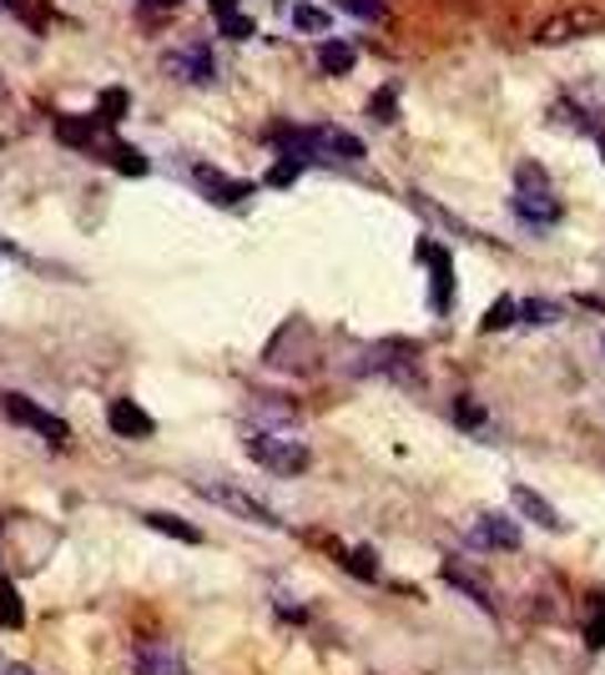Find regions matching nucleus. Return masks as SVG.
Segmentation results:
<instances>
[{"label": "nucleus", "instance_id": "obj_1", "mask_svg": "<svg viewBox=\"0 0 605 675\" xmlns=\"http://www.w3.org/2000/svg\"><path fill=\"white\" fill-rule=\"evenodd\" d=\"M515 218L535 232H545V228L561 222V202H555V192H551V177L540 172L535 162H525L520 177H515Z\"/></svg>", "mask_w": 605, "mask_h": 675}, {"label": "nucleus", "instance_id": "obj_2", "mask_svg": "<svg viewBox=\"0 0 605 675\" xmlns=\"http://www.w3.org/2000/svg\"><path fill=\"white\" fill-rule=\"evenodd\" d=\"M248 454H253L258 469L283 474V480H293V474L309 469V449L293 444V439H283V434H248Z\"/></svg>", "mask_w": 605, "mask_h": 675}, {"label": "nucleus", "instance_id": "obj_3", "mask_svg": "<svg viewBox=\"0 0 605 675\" xmlns=\"http://www.w3.org/2000/svg\"><path fill=\"white\" fill-rule=\"evenodd\" d=\"M605 26V16L595 6H571V11H555L535 26V46H565L581 41V36H595Z\"/></svg>", "mask_w": 605, "mask_h": 675}, {"label": "nucleus", "instance_id": "obj_4", "mask_svg": "<svg viewBox=\"0 0 605 675\" xmlns=\"http://www.w3.org/2000/svg\"><path fill=\"white\" fill-rule=\"evenodd\" d=\"M561 111H571L581 127L591 131H605V77H585V81H571L561 91Z\"/></svg>", "mask_w": 605, "mask_h": 675}, {"label": "nucleus", "instance_id": "obj_5", "mask_svg": "<svg viewBox=\"0 0 605 675\" xmlns=\"http://www.w3.org/2000/svg\"><path fill=\"white\" fill-rule=\"evenodd\" d=\"M0 403H6V414H11L16 424H21V429H31V434H41L46 444H67V439H71V429L61 424V419H56V414H46L41 403H31V399H26V393H6V399H0Z\"/></svg>", "mask_w": 605, "mask_h": 675}, {"label": "nucleus", "instance_id": "obj_6", "mask_svg": "<svg viewBox=\"0 0 605 675\" xmlns=\"http://www.w3.org/2000/svg\"><path fill=\"white\" fill-rule=\"evenodd\" d=\"M167 71L182 81H192V87H208L212 71H218V61H212V46L192 41V46H177L172 56H167Z\"/></svg>", "mask_w": 605, "mask_h": 675}, {"label": "nucleus", "instance_id": "obj_7", "mask_svg": "<svg viewBox=\"0 0 605 675\" xmlns=\"http://www.w3.org/2000/svg\"><path fill=\"white\" fill-rule=\"evenodd\" d=\"M470 545L480 550H520V524L505 520V514H480L470 524Z\"/></svg>", "mask_w": 605, "mask_h": 675}, {"label": "nucleus", "instance_id": "obj_8", "mask_svg": "<svg viewBox=\"0 0 605 675\" xmlns=\"http://www.w3.org/2000/svg\"><path fill=\"white\" fill-rule=\"evenodd\" d=\"M419 262H424V268H430V278H434V308H440V313H450V298H454L450 252H444L440 242H419Z\"/></svg>", "mask_w": 605, "mask_h": 675}, {"label": "nucleus", "instance_id": "obj_9", "mask_svg": "<svg viewBox=\"0 0 605 675\" xmlns=\"http://www.w3.org/2000/svg\"><path fill=\"white\" fill-rule=\"evenodd\" d=\"M132 671L137 675H188V661H182L167 641H147V645H137Z\"/></svg>", "mask_w": 605, "mask_h": 675}, {"label": "nucleus", "instance_id": "obj_10", "mask_svg": "<svg viewBox=\"0 0 605 675\" xmlns=\"http://www.w3.org/2000/svg\"><path fill=\"white\" fill-rule=\"evenodd\" d=\"M202 494H208L212 504H222V510L242 514V520H253V524H278L273 514H268L263 504H253V500H248V494H242L238 484H202Z\"/></svg>", "mask_w": 605, "mask_h": 675}, {"label": "nucleus", "instance_id": "obj_11", "mask_svg": "<svg viewBox=\"0 0 605 675\" xmlns=\"http://www.w3.org/2000/svg\"><path fill=\"white\" fill-rule=\"evenodd\" d=\"M107 424L117 429L121 439H147V434H152V419H147V409H142V403H132V399H117V403H111V409H107Z\"/></svg>", "mask_w": 605, "mask_h": 675}, {"label": "nucleus", "instance_id": "obj_12", "mask_svg": "<svg viewBox=\"0 0 605 675\" xmlns=\"http://www.w3.org/2000/svg\"><path fill=\"white\" fill-rule=\"evenodd\" d=\"M510 500H515V510L525 514V520H535V524H545V530H561V514L551 510V504L540 500L535 490H525V484H515V490H510Z\"/></svg>", "mask_w": 605, "mask_h": 675}, {"label": "nucleus", "instance_id": "obj_13", "mask_svg": "<svg viewBox=\"0 0 605 675\" xmlns=\"http://www.w3.org/2000/svg\"><path fill=\"white\" fill-rule=\"evenodd\" d=\"M198 187L212 197V202H222V208H232V202H242V197L253 192V187H248V182H228V177L208 172V167H198Z\"/></svg>", "mask_w": 605, "mask_h": 675}, {"label": "nucleus", "instance_id": "obj_14", "mask_svg": "<svg viewBox=\"0 0 605 675\" xmlns=\"http://www.w3.org/2000/svg\"><path fill=\"white\" fill-rule=\"evenodd\" d=\"M142 520H147V530L167 534V540H182V545H202V530H198V524L177 520V514H162V510H152V514H142Z\"/></svg>", "mask_w": 605, "mask_h": 675}, {"label": "nucleus", "instance_id": "obj_15", "mask_svg": "<svg viewBox=\"0 0 605 675\" xmlns=\"http://www.w3.org/2000/svg\"><path fill=\"white\" fill-rule=\"evenodd\" d=\"M444 580H450L454 590H464L480 611H495V600H490V590L480 585V575H474V570H464V565H454V560H450V565H444Z\"/></svg>", "mask_w": 605, "mask_h": 675}, {"label": "nucleus", "instance_id": "obj_16", "mask_svg": "<svg viewBox=\"0 0 605 675\" xmlns=\"http://www.w3.org/2000/svg\"><path fill=\"white\" fill-rule=\"evenodd\" d=\"M353 61H359V51H353L349 41H323V46H319V66L329 71V77H343V71H353Z\"/></svg>", "mask_w": 605, "mask_h": 675}, {"label": "nucleus", "instance_id": "obj_17", "mask_svg": "<svg viewBox=\"0 0 605 675\" xmlns=\"http://www.w3.org/2000/svg\"><path fill=\"white\" fill-rule=\"evenodd\" d=\"M26 625V605L21 595H16L11 580H0V631H21Z\"/></svg>", "mask_w": 605, "mask_h": 675}, {"label": "nucleus", "instance_id": "obj_18", "mask_svg": "<svg viewBox=\"0 0 605 675\" xmlns=\"http://www.w3.org/2000/svg\"><path fill=\"white\" fill-rule=\"evenodd\" d=\"M454 424L470 429V434H490V414L474 399H454Z\"/></svg>", "mask_w": 605, "mask_h": 675}, {"label": "nucleus", "instance_id": "obj_19", "mask_svg": "<svg viewBox=\"0 0 605 675\" xmlns=\"http://www.w3.org/2000/svg\"><path fill=\"white\" fill-rule=\"evenodd\" d=\"M218 31L228 36V41H248V36H253V21H248L242 11H222L218 16Z\"/></svg>", "mask_w": 605, "mask_h": 675}, {"label": "nucleus", "instance_id": "obj_20", "mask_svg": "<svg viewBox=\"0 0 605 675\" xmlns=\"http://www.w3.org/2000/svg\"><path fill=\"white\" fill-rule=\"evenodd\" d=\"M515 313H520V308L515 303H510V298H500V303L495 308H490V313H484V333H500V328H510V323H515Z\"/></svg>", "mask_w": 605, "mask_h": 675}, {"label": "nucleus", "instance_id": "obj_21", "mask_svg": "<svg viewBox=\"0 0 605 675\" xmlns=\"http://www.w3.org/2000/svg\"><path fill=\"white\" fill-rule=\"evenodd\" d=\"M293 26H298V31H329V16H323L319 6H303V0H298V6H293Z\"/></svg>", "mask_w": 605, "mask_h": 675}, {"label": "nucleus", "instance_id": "obj_22", "mask_svg": "<svg viewBox=\"0 0 605 675\" xmlns=\"http://www.w3.org/2000/svg\"><path fill=\"white\" fill-rule=\"evenodd\" d=\"M111 162H117V172H127V177H147V157L132 152V147H117V152H111Z\"/></svg>", "mask_w": 605, "mask_h": 675}, {"label": "nucleus", "instance_id": "obj_23", "mask_svg": "<svg viewBox=\"0 0 605 675\" xmlns=\"http://www.w3.org/2000/svg\"><path fill=\"white\" fill-rule=\"evenodd\" d=\"M97 117H107V121H121V117H127V91H121V87L101 91V107H97Z\"/></svg>", "mask_w": 605, "mask_h": 675}, {"label": "nucleus", "instance_id": "obj_24", "mask_svg": "<svg viewBox=\"0 0 605 675\" xmlns=\"http://www.w3.org/2000/svg\"><path fill=\"white\" fill-rule=\"evenodd\" d=\"M303 167H309L303 157H283V162H278L273 172H268V187H293V177L303 172Z\"/></svg>", "mask_w": 605, "mask_h": 675}, {"label": "nucleus", "instance_id": "obj_25", "mask_svg": "<svg viewBox=\"0 0 605 675\" xmlns=\"http://www.w3.org/2000/svg\"><path fill=\"white\" fill-rule=\"evenodd\" d=\"M56 131H61V142H71V147H87V131H91V121L61 117V121H56Z\"/></svg>", "mask_w": 605, "mask_h": 675}, {"label": "nucleus", "instance_id": "obj_26", "mask_svg": "<svg viewBox=\"0 0 605 675\" xmlns=\"http://www.w3.org/2000/svg\"><path fill=\"white\" fill-rule=\"evenodd\" d=\"M343 11H353L359 21H384V0H343Z\"/></svg>", "mask_w": 605, "mask_h": 675}, {"label": "nucleus", "instance_id": "obj_27", "mask_svg": "<svg viewBox=\"0 0 605 675\" xmlns=\"http://www.w3.org/2000/svg\"><path fill=\"white\" fill-rule=\"evenodd\" d=\"M343 560H349V570L359 580H374V555H369V550H353V555H343Z\"/></svg>", "mask_w": 605, "mask_h": 675}, {"label": "nucleus", "instance_id": "obj_28", "mask_svg": "<svg viewBox=\"0 0 605 675\" xmlns=\"http://www.w3.org/2000/svg\"><path fill=\"white\" fill-rule=\"evenodd\" d=\"M591 645H605V595H595V615H591Z\"/></svg>", "mask_w": 605, "mask_h": 675}, {"label": "nucleus", "instance_id": "obj_29", "mask_svg": "<svg viewBox=\"0 0 605 675\" xmlns=\"http://www.w3.org/2000/svg\"><path fill=\"white\" fill-rule=\"evenodd\" d=\"M525 318H530V323H551V318H561V308H555V303H530Z\"/></svg>", "mask_w": 605, "mask_h": 675}, {"label": "nucleus", "instance_id": "obj_30", "mask_svg": "<svg viewBox=\"0 0 605 675\" xmlns=\"http://www.w3.org/2000/svg\"><path fill=\"white\" fill-rule=\"evenodd\" d=\"M374 117H379V121L394 117V91H374Z\"/></svg>", "mask_w": 605, "mask_h": 675}, {"label": "nucleus", "instance_id": "obj_31", "mask_svg": "<svg viewBox=\"0 0 605 675\" xmlns=\"http://www.w3.org/2000/svg\"><path fill=\"white\" fill-rule=\"evenodd\" d=\"M212 6H218V16L222 11H238V0H212Z\"/></svg>", "mask_w": 605, "mask_h": 675}, {"label": "nucleus", "instance_id": "obj_32", "mask_svg": "<svg viewBox=\"0 0 605 675\" xmlns=\"http://www.w3.org/2000/svg\"><path fill=\"white\" fill-rule=\"evenodd\" d=\"M6 675H36V671H26V665H6Z\"/></svg>", "mask_w": 605, "mask_h": 675}, {"label": "nucleus", "instance_id": "obj_33", "mask_svg": "<svg viewBox=\"0 0 605 675\" xmlns=\"http://www.w3.org/2000/svg\"><path fill=\"white\" fill-rule=\"evenodd\" d=\"M147 6H177V0H147Z\"/></svg>", "mask_w": 605, "mask_h": 675}, {"label": "nucleus", "instance_id": "obj_34", "mask_svg": "<svg viewBox=\"0 0 605 675\" xmlns=\"http://www.w3.org/2000/svg\"><path fill=\"white\" fill-rule=\"evenodd\" d=\"M601 157H605V137H601Z\"/></svg>", "mask_w": 605, "mask_h": 675}, {"label": "nucleus", "instance_id": "obj_35", "mask_svg": "<svg viewBox=\"0 0 605 675\" xmlns=\"http://www.w3.org/2000/svg\"><path fill=\"white\" fill-rule=\"evenodd\" d=\"M0 675H6V665H0Z\"/></svg>", "mask_w": 605, "mask_h": 675}]
</instances>
